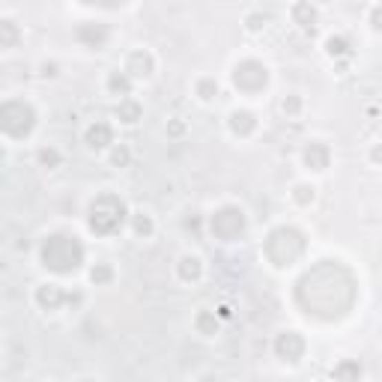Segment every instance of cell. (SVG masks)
I'll return each mask as SVG.
<instances>
[{"label":"cell","mask_w":382,"mask_h":382,"mask_svg":"<svg viewBox=\"0 0 382 382\" xmlns=\"http://www.w3.org/2000/svg\"><path fill=\"white\" fill-rule=\"evenodd\" d=\"M111 266H108V263H99V266H93V272H90V281H93V284H105V281H111Z\"/></svg>","instance_id":"23"},{"label":"cell","mask_w":382,"mask_h":382,"mask_svg":"<svg viewBox=\"0 0 382 382\" xmlns=\"http://www.w3.org/2000/svg\"><path fill=\"white\" fill-rule=\"evenodd\" d=\"M177 272H179V278H183V281H197L200 278V260L191 257V254H185V257L179 260Z\"/></svg>","instance_id":"17"},{"label":"cell","mask_w":382,"mask_h":382,"mask_svg":"<svg viewBox=\"0 0 382 382\" xmlns=\"http://www.w3.org/2000/svg\"><path fill=\"white\" fill-rule=\"evenodd\" d=\"M15 39H18V27L12 21H0V45L9 48V45H15Z\"/></svg>","instance_id":"21"},{"label":"cell","mask_w":382,"mask_h":382,"mask_svg":"<svg viewBox=\"0 0 382 382\" xmlns=\"http://www.w3.org/2000/svg\"><path fill=\"white\" fill-rule=\"evenodd\" d=\"M209 227H212V236H215V239L233 242V239H239V236L245 233L248 221H245V212H242L239 206H221V209H218V212L212 215Z\"/></svg>","instance_id":"6"},{"label":"cell","mask_w":382,"mask_h":382,"mask_svg":"<svg viewBox=\"0 0 382 382\" xmlns=\"http://www.w3.org/2000/svg\"><path fill=\"white\" fill-rule=\"evenodd\" d=\"M233 84L239 87L242 93H260V90L269 84V69L257 60H242L239 66L233 69Z\"/></svg>","instance_id":"7"},{"label":"cell","mask_w":382,"mask_h":382,"mask_svg":"<svg viewBox=\"0 0 382 382\" xmlns=\"http://www.w3.org/2000/svg\"><path fill=\"white\" fill-rule=\"evenodd\" d=\"M125 75H132V78H147L152 75V54L147 51H134L129 63H125Z\"/></svg>","instance_id":"11"},{"label":"cell","mask_w":382,"mask_h":382,"mask_svg":"<svg viewBox=\"0 0 382 382\" xmlns=\"http://www.w3.org/2000/svg\"><path fill=\"white\" fill-rule=\"evenodd\" d=\"M108 87H111V93L117 96H129V90H132V81L125 72H114L111 78H108Z\"/></svg>","instance_id":"18"},{"label":"cell","mask_w":382,"mask_h":382,"mask_svg":"<svg viewBox=\"0 0 382 382\" xmlns=\"http://www.w3.org/2000/svg\"><path fill=\"white\" fill-rule=\"evenodd\" d=\"M78 39L87 45V48H102L108 42V27L105 24H96V21H87L78 27Z\"/></svg>","instance_id":"9"},{"label":"cell","mask_w":382,"mask_h":382,"mask_svg":"<svg viewBox=\"0 0 382 382\" xmlns=\"http://www.w3.org/2000/svg\"><path fill=\"white\" fill-rule=\"evenodd\" d=\"M143 114V108L138 102H132V99H123L120 105H117V117H120L123 123H138Z\"/></svg>","instance_id":"16"},{"label":"cell","mask_w":382,"mask_h":382,"mask_svg":"<svg viewBox=\"0 0 382 382\" xmlns=\"http://www.w3.org/2000/svg\"><path fill=\"white\" fill-rule=\"evenodd\" d=\"M134 233L138 236H150L152 233V218L150 215H134Z\"/></svg>","instance_id":"24"},{"label":"cell","mask_w":382,"mask_h":382,"mask_svg":"<svg viewBox=\"0 0 382 382\" xmlns=\"http://www.w3.org/2000/svg\"><path fill=\"white\" fill-rule=\"evenodd\" d=\"M36 125V111L21 99H9L0 108V129H3L9 138H27Z\"/></svg>","instance_id":"5"},{"label":"cell","mask_w":382,"mask_h":382,"mask_svg":"<svg viewBox=\"0 0 382 382\" xmlns=\"http://www.w3.org/2000/svg\"><path fill=\"white\" fill-rule=\"evenodd\" d=\"M359 299L356 275L338 260H320L296 281V305L316 320H343Z\"/></svg>","instance_id":"1"},{"label":"cell","mask_w":382,"mask_h":382,"mask_svg":"<svg viewBox=\"0 0 382 382\" xmlns=\"http://www.w3.org/2000/svg\"><path fill=\"white\" fill-rule=\"evenodd\" d=\"M129 159H132V156H129V150H125V147H117L114 156H111V161H114L117 168H125V165H129Z\"/></svg>","instance_id":"28"},{"label":"cell","mask_w":382,"mask_h":382,"mask_svg":"<svg viewBox=\"0 0 382 382\" xmlns=\"http://www.w3.org/2000/svg\"><path fill=\"white\" fill-rule=\"evenodd\" d=\"M305 233L302 230H296V227H275V230L269 233V239H266V257L272 266H278V269H287V266H293V263L302 260V254H305Z\"/></svg>","instance_id":"3"},{"label":"cell","mask_w":382,"mask_h":382,"mask_svg":"<svg viewBox=\"0 0 382 382\" xmlns=\"http://www.w3.org/2000/svg\"><path fill=\"white\" fill-rule=\"evenodd\" d=\"M39 161H42L45 168H57V165H60L57 150H42V152H39Z\"/></svg>","instance_id":"27"},{"label":"cell","mask_w":382,"mask_h":382,"mask_svg":"<svg viewBox=\"0 0 382 382\" xmlns=\"http://www.w3.org/2000/svg\"><path fill=\"white\" fill-rule=\"evenodd\" d=\"M275 352H278V359H281V361H290V365H296V361L305 356V341H302V334H296V332H284V334H278V341H275Z\"/></svg>","instance_id":"8"},{"label":"cell","mask_w":382,"mask_h":382,"mask_svg":"<svg viewBox=\"0 0 382 382\" xmlns=\"http://www.w3.org/2000/svg\"><path fill=\"white\" fill-rule=\"evenodd\" d=\"M325 48H329L332 57H343V54H350V42L343 39V36H332V39L325 42Z\"/></svg>","instance_id":"22"},{"label":"cell","mask_w":382,"mask_h":382,"mask_svg":"<svg viewBox=\"0 0 382 382\" xmlns=\"http://www.w3.org/2000/svg\"><path fill=\"white\" fill-rule=\"evenodd\" d=\"M361 374H365V370H361V365H359L356 359H343L341 365L334 368V374H332V376L338 379V382H359Z\"/></svg>","instance_id":"15"},{"label":"cell","mask_w":382,"mask_h":382,"mask_svg":"<svg viewBox=\"0 0 382 382\" xmlns=\"http://www.w3.org/2000/svg\"><path fill=\"white\" fill-rule=\"evenodd\" d=\"M66 299L69 296L63 293L57 284H42L39 290H36V302H39V308H45V311H57Z\"/></svg>","instance_id":"10"},{"label":"cell","mask_w":382,"mask_h":382,"mask_svg":"<svg viewBox=\"0 0 382 382\" xmlns=\"http://www.w3.org/2000/svg\"><path fill=\"white\" fill-rule=\"evenodd\" d=\"M197 332L200 334H215L218 332V320L212 311H200L197 314Z\"/></svg>","instance_id":"20"},{"label":"cell","mask_w":382,"mask_h":382,"mask_svg":"<svg viewBox=\"0 0 382 382\" xmlns=\"http://www.w3.org/2000/svg\"><path fill=\"white\" fill-rule=\"evenodd\" d=\"M305 165L311 170H325L329 168V147L325 143H311L305 150Z\"/></svg>","instance_id":"14"},{"label":"cell","mask_w":382,"mask_h":382,"mask_svg":"<svg viewBox=\"0 0 382 382\" xmlns=\"http://www.w3.org/2000/svg\"><path fill=\"white\" fill-rule=\"evenodd\" d=\"M287 111H290V114H296V111H299V102H296V99H290V102H284V114H287Z\"/></svg>","instance_id":"30"},{"label":"cell","mask_w":382,"mask_h":382,"mask_svg":"<svg viewBox=\"0 0 382 382\" xmlns=\"http://www.w3.org/2000/svg\"><path fill=\"white\" fill-rule=\"evenodd\" d=\"M257 129V117L251 111H233L230 114V132L239 134V138H248V134Z\"/></svg>","instance_id":"12"},{"label":"cell","mask_w":382,"mask_h":382,"mask_svg":"<svg viewBox=\"0 0 382 382\" xmlns=\"http://www.w3.org/2000/svg\"><path fill=\"white\" fill-rule=\"evenodd\" d=\"M87 382H93V379H87Z\"/></svg>","instance_id":"31"},{"label":"cell","mask_w":382,"mask_h":382,"mask_svg":"<svg viewBox=\"0 0 382 382\" xmlns=\"http://www.w3.org/2000/svg\"><path fill=\"white\" fill-rule=\"evenodd\" d=\"M90 230L96 236H111L120 230V224L125 221V203L117 194H102L90 203Z\"/></svg>","instance_id":"4"},{"label":"cell","mask_w":382,"mask_h":382,"mask_svg":"<svg viewBox=\"0 0 382 382\" xmlns=\"http://www.w3.org/2000/svg\"><path fill=\"white\" fill-rule=\"evenodd\" d=\"M370 24H374V30L382 33V6L374 9V15H370Z\"/></svg>","instance_id":"29"},{"label":"cell","mask_w":382,"mask_h":382,"mask_svg":"<svg viewBox=\"0 0 382 382\" xmlns=\"http://www.w3.org/2000/svg\"><path fill=\"white\" fill-rule=\"evenodd\" d=\"M197 96L200 99H215L218 96V84H215V81H200V84H197Z\"/></svg>","instance_id":"25"},{"label":"cell","mask_w":382,"mask_h":382,"mask_svg":"<svg viewBox=\"0 0 382 382\" xmlns=\"http://www.w3.org/2000/svg\"><path fill=\"white\" fill-rule=\"evenodd\" d=\"M311 200H314V188H311V185H296V203L308 206Z\"/></svg>","instance_id":"26"},{"label":"cell","mask_w":382,"mask_h":382,"mask_svg":"<svg viewBox=\"0 0 382 382\" xmlns=\"http://www.w3.org/2000/svg\"><path fill=\"white\" fill-rule=\"evenodd\" d=\"M84 263V245L69 233H54L42 242V266L57 272V275H69Z\"/></svg>","instance_id":"2"},{"label":"cell","mask_w":382,"mask_h":382,"mask_svg":"<svg viewBox=\"0 0 382 382\" xmlns=\"http://www.w3.org/2000/svg\"><path fill=\"white\" fill-rule=\"evenodd\" d=\"M293 18L302 27H314V21H316V9L311 6V3H296V9H293Z\"/></svg>","instance_id":"19"},{"label":"cell","mask_w":382,"mask_h":382,"mask_svg":"<svg viewBox=\"0 0 382 382\" xmlns=\"http://www.w3.org/2000/svg\"><path fill=\"white\" fill-rule=\"evenodd\" d=\"M87 147H93V150H102V147H108V143L114 141V132H111V125L108 123H96V125H90L87 129Z\"/></svg>","instance_id":"13"}]
</instances>
